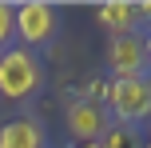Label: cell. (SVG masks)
Instances as JSON below:
<instances>
[{
	"mask_svg": "<svg viewBox=\"0 0 151 148\" xmlns=\"http://www.w3.org/2000/svg\"><path fill=\"white\" fill-rule=\"evenodd\" d=\"M99 24L111 36L139 32V4H131V0H107V4H99Z\"/></svg>",
	"mask_w": 151,
	"mask_h": 148,
	"instance_id": "obj_7",
	"label": "cell"
},
{
	"mask_svg": "<svg viewBox=\"0 0 151 148\" xmlns=\"http://www.w3.org/2000/svg\"><path fill=\"white\" fill-rule=\"evenodd\" d=\"M12 40H16V4L0 0V52L12 48Z\"/></svg>",
	"mask_w": 151,
	"mask_h": 148,
	"instance_id": "obj_9",
	"label": "cell"
},
{
	"mask_svg": "<svg viewBox=\"0 0 151 148\" xmlns=\"http://www.w3.org/2000/svg\"><path fill=\"white\" fill-rule=\"evenodd\" d=\"M107 68H111V80L147 76L143 32H127V36H111V40H107Z\"/></svg>",
	"mask_w": 151,
	"mask_h": 148,
	"instance_id": "obj_5",
	"label": "cell"
},
{
	"mask_svg": "<svg viewBox=\"0 0 151 148\" xmlns=\"http://www.w3.org/2000/svg\"><path fill=\"white\" fill-rule=\"evenodd\" d=\"M143 48H147V68H151V32L143 36Z\"/></svg>",
	"mask_w": 151,
	"mask_h": 148,
	"instance_id": "obj_11",
	"label": "cell"
},
{
	"mask_svg": "<svg viewBox=\"0 0 151 148\" xmlns=\"http://www.w3.org/2000/svg\"><path fill=\"white\" fill-rule=\"evenodd\" d=\"M64 124H68V136L76 144H91V140H104V132L111 128V116L99 100H72L68 112H64Z\"/></svg>",
	"mask_w": 151,
	"mask_h": 148,
	"instance_id": "obj_4",
	"label": "cell"
},
{
	"mask_svg": "<svg viewBox=\"0 0 151 148\" xmlns=\"http://www.w3.org/2000/svg\"><path fill=\"white\" fill-rule=\"evenodd\" d=\"M111 124L135 128L151 120V76H131V80H107V100H104Z\"/></svg>",
	"mask_w": 151,
	"mask_h": 148,
	"instance_id": "obj_2",
	"label": "cell"
},
{
	"mask_svg": "<svg viewBox=\"0 0 151 148\" xmlns=\"http://www.w3.org/2000/svg\"><path fill=\"white\" fill-rule=\"evenodd\" d=\"M76 148H99V140H91V144H76Z\"/></svg>",
	"mask_w": 151,
	"mask_h": 148,
	"instance_id": "obj_12",
	"label": "cell"
},
{
	"mask_svg": "<svg viewBox=\"0 0 151 148\" xmlns=\"http://www.w3.org/2000/svg\"><path fill=\"white\" fill-rule=\"evenodd\" d=\"M139 20H151V0H147V4H139Z\"/></svg>",
	"mask_w": 151,
	"mask_h": 148,
	"instance_id": "obj_10",
	"label": "cell"
},
{
	"mask_svg": "<svg viewBox=\"0 0 151 148\" xmlns=\"http://www.w3.org/2000/svg\"><path fill=\"white\" fill-rule=\"evenodd\" d=\"M44 84V64L32 48H4L0 52V96L4 100H28V96L40 92Z\"/></svg>",
	"mask_w": 151,
	"mask_h": 148,
	"instance_id": "obj_1",
	"label": "cell"
},
{
	"mask_svg": "<svg viewBox=\"0 0 151 148\" xmlns=\"http://www.w3.org/2000/svg\"><path fill=\"white\" fill-rule=\"evenodd\" d=\"M143 148H151V128H147V136H143Z\"/></svg>",
	"mask_w": 151,
	"mask_h": 148,
	"instance_id": "obj_13",
	"label": "cell"
},
{
	"mask_svg": "<svg viewBox=\"0 0 151 148\" xmlns=\"http://www.w3.org/2000/svg\"><path fill=\"white\" fill-rule=\"evenodd\" d=\"M60 36V8L48 0H24L16 4V40L20 48H44Z\"/></svg>",
	"mask_w": 151,
	"mask_h": 148,
	"instance_id": "obj_3",
	"label": "cell"
},
{
	"mask_svg": "<svg viewBox=\"0 0 151 148\" xmlns=\"http://www.w3.org/2000/svg\"><path fill=\"white\" fill-rule=\"evenodd\" d=\"M0 148H48V132L40 120L16 116L0 124Z\"/></svg>",
	"mask_w": 151,
	"mask_h": 148,
	"instance_id": "obj_6",
	"label": "cell"
},
{
	"mask_svg": "<svg viewBox=\"0 0 151 148\" xmlns=\"http://www.w3.org/2000/svg\"><path fill=\"white\" fill-rule=\"evenodd\" d=\"M99 148H143V140H139L135 128H123V124H111L104 132V140H99Z\"/></svg>",
	"mask_w": 151,
	"mask_h": 148,
	"instance_id": "obj_8",
	"label": "cell"
}]
</instances>
